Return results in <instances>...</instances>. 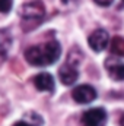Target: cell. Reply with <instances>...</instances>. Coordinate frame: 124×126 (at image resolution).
<instances>
[{
	"label": "cell",
	"instance_id": "52a82bcc",
	"mask_svg": "<svg viewBox=\"0 0 124 126\" xmlns=\"http://www.w3.org/2000/svg\"><path fill=\"white\" fill-rule=\"evenodd\" d=\"M59 78H60L63 85H73L79 78V72L74 66L66 63L59 69Z\"/></svg>",
	"mask_w": 124,
	"mask_h": 126
},
{
	"label": "cell",
	"instance_id": "5b68a950",
	"mask_svg": "<svg viewBox=\"0 0 124 126\" xmlns=\"http://www.w3.org/2000/svg\"><path fill=\"white\" fill-rule=\"evenodd\" d=\"M110 43V35L105 30H96L89 35V46L93 51H102Z\"/></svg>",
	"mask_w": 124,
	"mask_h": 126
},
{
	"label": "cell",
	"instance_id": "8992f818",
	"mask_svg": "<svg viewBox=\"0 0 124 126\" xmlns=\"http://www.w3.org/2000/svg\"><path fill=\"white\" fill-rule=\"evenodd\" d=\"M32 82L38 91H47V93L54 91V78L47 72H41V73L35 75Z\"/></svg>",
	"mask_w": 124,
	"mask_h": 126
},
{
	"label": "cell",
	"instance_id": "6da1fadb",
	"mask_svg": "<svg viewBox=\"0 0 124 126\" xmlns=\"http://www.w3.org/2000/svg\"><path fill=\"white\" fill-rule=\"evenodd\" d=\"M62 54V47L56 40H51L42 46H32L25 50L26 62L34 66H48L56 63Z\"/></svg>",
	"mask_w": 124,
	"mask_h": 126
},
{
	"label": "cell",
	"instance_id": "7a4b0ae2",
	"mask_svg": "<svg viewBox=\"0 0 124 126\" xmlns=\"http://www.w3.org/2000/svg\"><path fill=\"white\" fill-rule=\"evenodd\" d=\"M19 13H21V16H22L24 22H31L34 25H37V24L42 19V16H44V13H45V9H44L42 1L34 0V1H29V3H25V4L21 7Z\"/></svg>",
	"mask_w": 124,
	"mask_h": 126
},
{
	"label": "cell",
	"instance_id": "9c48e42d",
	"mask_svg": "<svg viewBox=\"0 0 124 126\" xmlns=\"http://www.w3.org/2000/svg\"><path fill=\"white\" fill-rule=\"evenodd\" d=\"M110 50L114 56L117 57H123L124 56V38L123 37H114L111 40V46H110Z\"/></svg>",
	"mask_w": 124,
	"mask_h": 126
},
{
	"label": "cell",
	"instance_id": "4fadbf2b",
	"mask_svg": "<svg viewBox=\"0 0 124 126\" xmlns=\"http://www.w3.org/2000/svg\"><path fill=\"white\" fill-rule=\"evenodd\" d=\"M120 125H121V126H124V114L121 116V120H120Z\"/></svg>",
	"mask_w": 124,
	"mask_h": 126
},
{
	"label": "cell",
	"instance_id": "8fae6325",
	"mask_svg": "<svg viewBox=\"0 0 124 126\" xmlns=\"http://www.w3.org/2000/svg\"><path fill=\"white\" fill-rule=\"evenodd\" d=\"M96 4H99V6H104V7H107V6H110L111 3H112V0H93Z\"/></svg>",
	"mask_w": 124,
	"mask_h": 126
},
{
	"label": "cell",
	"instance_id": "30bf717a",
	"mask_svg": "<svg viewBox=\"0 0 124 126\" xmlns=\"http://www.w3.org/2000/svg\"><path fill=\"white\" fill-rule=\"evenodd\" d=\"M12 6H13V0H0V13L10 12Z\"/></svg>",
	"mask_w": 124,
	"mask_h": 126
},
{
	"label": "cell",
	"instance_id": "ba28073f",
	"mask_svg": "<svg viewBox=\"0 0 124 126\" xmlns=\"http://www.w3.org/2000/svg\"><path fill=\"white\" fill-rule=\"evenodd\" d=\"M107 69L108 75L114 81H124V63L118 62L115 59H108L107 60Z\"/></svg>",
	"mask_w": 124,
	"mask_h": 126
},
{
	"label": "cell",
	"instance_id": "3957f363",
	"mask_svg": "<svg viewBox=\"0 0 124 126\" xmlns=\"http://www.w3.org/2000/svg\"><path fill=\"white\" fill-rule=\"evenodd\" d=\"M107 122V113L101 107H95L82 114L83 126H104Z\"/></svg>",
	"mask_w": 124,
	"mask_h": 126
},
{
	"label": "cell",
	"instance_id": "7c38bea8",
	"mask_svg": "<svg viewBox=\"0 0 124 126\" xmlns=\"http://www.w3.org/2000/svg\"><path fill=\"white\" fill-rule=\"evenodd\" d=\"M13 126H34V125H31V123H28V122H25V120H21V122L15 123Z\"/></svg>",
	"mask_w": 124,
	"mask_h": 126
},
{
	"label": "cell",
	"instance_id": "277c9868",
	"mask_svg": "<svg viewBox=\"0 0 124 126\" xmlns=\"http://www.w3.org/2000/svg\"><path fill=\"white\" fill-rule=\"evenodd\" d=\"M72 97H73V100L76 103L88 104V103H92L96 98V90L91 85H79V87H76L73 90Z\"/></svg>",
	"mask_w": 124,
	"mask_h": 126
}]
</instances>
